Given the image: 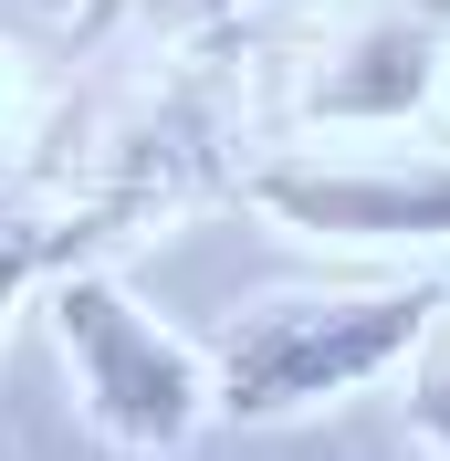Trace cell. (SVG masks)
I'll return each instance as SVG.
<instances>
[{
  "label": "cell",
  "instance_id": "277c9868",
  "mask_svg": "<svg viewBox=\"0 0 450 461\" xmlns=\"http://www.w3.org/2000/svg\"><path fill=\"white\" fill-rule=\"evenodd\" d=\"M147 200V178H0V315L42 294V273L115 241V221H137Z\"/></svg>",
  "mask_w": 450,
  "mask_h": 461
},
{
  "label": "cell",
  "instance_id": "8992f818",
  "mask_svg": "<svg viewBox=\"0 0 450 461\" xmlns=\"http://www.w3.org/2000/svg\"><path fill=\"white\" fill-rule=\"evenodd\" d=\"M189 22H230V11H252V0H178Z\"/></svg>",
  "mask_w": 450,
  "mask_h": 461
},
{
  "label": "cell",
  "instance_id": "7a4b0ae2",
  "mask_svg": "<svg viewBox=\"0 0 450 461\" xmlns=\"http://www.w3.org/2000/svg\"><path fill=\"white\" fill-rule=\"evenodd\" d=\"M42 315H53V346L74 367L85 420L115 451H189L199 440V420H210V357L189 336H168L115 273H94V262L42 273Z\"/></svg>",
  "mask_w": 450,
  "mask_h": 461
},
{
  "label": "cell",
  "instance_id": "6da1fadb",
  "mask_svg": "<svg viewBox=\"0 0 450 461\" xmlns=\"http://www.w3.org/2000/svg\"><path fill=\"white\" fill-rule=\"evenodd\" d=\"M429 325H440V273H409V284H356V294H273V304H241L210 346V420H293V409H325L366 377H388L398 357H419Z\"/></svg>",
  "mask_w": 450,
  "mask_h": 461
},
{
  "label": "cell",
  "instance_id": "5b68a950",
  "mask_svg": "<svg viewBox=\"0 0 450 461\" xmlns=\"http://www.w3.org/2000/svg\"><path fill=\"white\" fill-rule=\"evenodd\" d=\"M429 85H440V0H409L336 42V63L304 85V126H388L419 115Z\"/></svg>",
  "mask_w": 450,
  "mask_h": 461
},
{
  "label": "cell",
  "instance_id": "3957f363",
  "mask_svg": "<svg viewBox=\"0 0 450 461\" xmlns=\"http://www.w3.org/2000/svg\"><path fill=\"white\" fill-rule=\"evenodd\" d=\"M241 200L283 230H314V241H409V252H440L450 230V178L440 158H262L241 168Z\"/></svg>",
  "mask_w": 450,
  "mask_h": 461
}]
</instances>
